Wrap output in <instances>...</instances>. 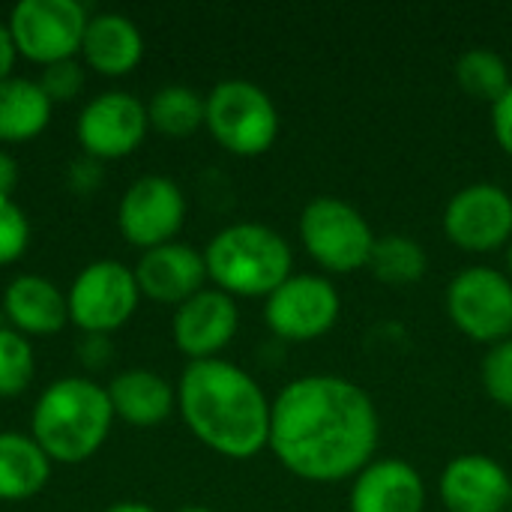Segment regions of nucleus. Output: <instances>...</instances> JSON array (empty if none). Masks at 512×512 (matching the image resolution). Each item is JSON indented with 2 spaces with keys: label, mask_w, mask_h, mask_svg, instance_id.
Returning <instances> with one entry per match:
<instances>
[{
  "label": "nucleus",
  "mask_w": 512,
  "mask_h": 512,
  "mask_svg": "<svg viewBox=\"0 0 512 512\" xmlns=\"http://www.w3.org/2000/svg\"><path fill=\"white\" fill-rule=\"evenodd\" d=\"M507 276L512 279V240H510V246H507Z\"/></svg>",
  "instance_id": "c9c22d12"
},
{
  "label": "nucleus",
  "mask_w": 512,
  "mask_h": 512,
  "mask_svg": "<svg viewBox=\"0 0 512 512\" xmlns=\"http://www.w3.org/2000/svg\"><path fill=\"white\" fill-rule=\"evenodd\" d=\"M150 129L147 105L123 90H108L78 114V144L90 159H120L141 147Z\"/></svg>",
  "instance_id": "ddd939ff"
},
{
  "label": "nucleus",
  "mask_w": 512,
  "mask_h": 512,
  "mask_svg": "<svg viewBox=\"0 0 512 512\" xmlns=\"http://www.w3.org/2000/svg\"><path fill=\"white\" fill-rule=\"evenodd\" d=\"M135 282L144 297L156 303L180 306L198 291H204V282H207L204 252L177 240L147 249L135 267Z\"/></svg>",
  "instance_id": "dca6fc26"
},
{
  "label": "nucleus",
  "mask_w": 512,
  "mask_h": 512,
  "mask_svg": "<svg viewBox=\"0 0 512 512\" xmlns=\"http://www.w3.org/2000/svg\"><path fill=\"white\" fill-rule=\"evenodd\" d=\"M300 243L327 273H357L369 267L375 231L369 219L345 198L318 195L300 213Z\"/></svg>",
  "instance_id": "423d86ee"
},
{
  "label": "nucleus",
  "mask_w": 512,
  "mask_h": 512,
  "mask_svg": "<svg viewBox=\"0 0 512 512\" xmlns=\"http://www.w3.org/2000/svg\"><path fill=\"white\" fill-rule=\"evenodd\" d=\"M351 512H426V483L405 459H372L354 477Z\"/></svg>",
  "instance_id": "f3484780"
},
{
  "label": "nucleus",
  "mask_w": 512,
  "mask_h": 512,
  "mask_svg": "<svg viewBox=\"0 0 512 512\" xmlns=\"http://www.w3.org/2000/svg\"><path fill=\"white\" fill-rule=\"evenodd\" d=\"M90 12L78 0H21L9 12L15 51L33 63L51 66L81 51Z\"/></svg>",
  "instance_id": "6e6552de"
},
{
  "label": "nucleus",
  "mask_w": 512,
  "mask_h": 512,
  "mask_svg": "<svg viewBox=\"0 0 512 512\" xmlns=\"http://www.w3.org/2000/svg\"><path fill=\"white\" fill-rule=\"evenodd\" d=\"M114 408L108 390L90 378H60L45 387L33 414L30 438L51 462L81 465L108 438Z\"/></svg>",
  "instance_id": "7ed1b4c3"
},
{
  "label": "nucleus",
  "mask_w": 512,
  "mask_h": 512,
  "mask_svg": "<svg viewBox=\"0 0 512 512\" xmlns=\"http://www.w3.org/2000/svg\"><path fill=\"white\" fill-rule=\"evenodd\" d=\"M207 279L228 297H270L294 264L291 243L261 222H234L204 249Z\"/></svg>",
  "instance_id": "20e7f679"
},
{
  "label": "nucleus",
  "mask_w": 512,
  "mask_h": 512,
  "mask_svg": "<svg viewBox=\"0 0 512 512\" xmlns=\"http://www.w3.org/2000/svg\"><path fill=\"white\" fill-rule=\"evenodd\" d=\"M105 512H156V510H153V507H147V504H138V501H123V504L108 507Z\"/></svg>",
  "instance_id": "f704fd0d"
},
{
  "label": "nucleus",
  "mask_w": 512,
  "mask_h": 512,
  "mask_svg": "<svg viewBox=\"0 0 512 512\" xmlns=\"http://www.w3.org/2000/svg\"><path fill=\"white\" fill-rule=\"evenodd\" d=\"M378 441L375 399L351 378L303 375L273 399L267 447L297 480H354L375 459Z\"/></svg>",
  "instance_id": "f257e3e1"
},
{
  "label": "nucleus",
  "mask_w": 512,
  "mask_h": 512,
  "mask_svg": "<svg viewBox=\"0 0 512 512\" xmlns=\"http://www.w3.org/2000/svg\"><path fill=\"white\" fill-rule=\"evenodd\" d=\"M177 408L189 432L219 456L252 459L267 447L270 408L261 384L228 360H195L177 384Z\"/></svg>",
  "instance_id": "f03ea898"
},
{
  "label": "nucleus",
  "mask_w": 512,
  "mask_h": 512,
  "mask_svg": "<svg viewBox=\"0 0 512 512\" xmlns=\"http://www.w3.org/2000/svg\"><path fill=\"white\" fill-rule=\"evenodd\" d=\"M453 72H456L459 87L468 96H474L480 102H489V105H495L512 84L510 63L495 48H486V45L465 48L459 54Z\"/></svg>",
  "instance_id": "393cba45"
},
{
  "label": "nucleus",
  "mask_w": 512,
  "mask_h": 512,
  "mask_svg": "<svg viewBox=\"0 0 512 512\" xmlns=\"http://www.w3.org/2000/svg\"><path fill=\"white\" fill-rule=\"evenodd\" d=\"M51 120V99L39 81L9 75L0 81V141H30Z\"/></svg>",
  "instance_id": "4be33fe9"
},
{
  "label": "nucleus",
  "mask_w": 512,
  "mask_h": 512,
  "mask_svg": "<svg viewBox=\"0 0 512 512\" xmlns=\"http://www.w3.org/2000/svg\"><path fill=\"white\" fill-rule=\"evenodd\" d=\"M108 399L114 408V417L132 423V426H159L171 417L177 408V390L150 369H129L120 372L108 387Z\"/></svg>",
  "instance_id": "aec40b11"
},
{
  "label": "nucleus",
  "mask_w": 512,
  "mask_h": 512,
  "mask_svg": "<svg viewBox=\"0 0 512 512\" xmlns=\"http://www.w3.org/2000/svg\"><path fill=\"white\" fill-rule=\"evenodd\" d=\"M81 54L84 63L93 66V72H102L108 78L129 75L144 57V39L132 18L120 12H99L87 21Z\"/></svg>",
  "instance_id": "6ab92c4d"
},
{
  "label": "nucleus",
  "mask_w": 512,
  "mask_h": 512,
  "mask_svg": "<svg viewBox=\"0 0 512 512\" xmlns=\"http://www.w3.org/2000/svg\"><path fill=\"white\" fill-rule=\"evenodd\" d=\"M447 315L474 342L498 345L512 339V279L507 270L474 264L447 285Z\"/></svg>",
  "instance_id": "0eeeda50"
},
{
  "label": "nucleus",
  "mask_w": 512,
  "mask_h": 512,
  "mask_svg": "<svg viewBox=\"0 0 512 512\" xmlns=\"http://www.w3.org/2000/svg\"><path fill=\"white\" fill-rule=\"evenodd\" d=\"M3 312L21 336H54L69 321L66 294L51 279L36 273H24L9 282Z\"/></svg>",
  "instance_id": "a211bd4d"
},
{
  "label": "nucleus",
  "mask_w": 512,
  "mask_h": 512,
  "mask_svg": "<svg viewBox=\"0 0 512 512\" xmlns=\"http://www.w3.org/2000/svg\"><path fill=\"white\" fill-rule=\"evenodd\" d=\"M177 512H213V510H207V507H183V510H177Z\"/></svg>",
  "instance_id": "e433bc0d"
},
{
  "label": "nucleus",
  "mask_w": 512,
  "mask_h": 512,
  "mask_svg": "<svg viewBox=\"0 0 512 512\" xmlns=\"http://www.w3.org/2000/svg\"><path fill=\"white\" fill-rule=\"evenodd\" d=\"M492 132H495V141L501 144V150L512 156V84L492 105Z\"/></svg>",
  "instance_id": "7c9ffc66"
},
{
  "label": "nucleus",
  "mask_w": 512,
  "mask_h": 512,
  "mask_svg": "<svg viewBox=\"0 0 512 512\" xmlns=\"http://www.w3.org/2000/svg\"><path fill=\"white\" fill-rule=\"evenodd\" d=\"M237 327V303L219 288H204L186 303H180L171 321L174 345L189 357V363L219 357V351L228 348L237 336Z\"/></svg>",
  "instance_id": "4468645a"
},
{
  "label": "nucleus",
  "mask_w": 512,
  "mask_h": 512,
  "mask_svg": "<svg viewBox=\"0 0 512 512\" xmlns=\"http://www.w3.org/2000/svg\"><path fill=\"white\" fill-rule=\"evenodd\" d=\"M186 222V195L165 174L138 177L120 198L117 228L138 249L171 243Z\"/></svg>",
  "instance_id": "f8f14e48"
},
{
  "label": "nucleus",
  "mask_w": 512,
  "mask_h": 512,
  "mask_svg": "<svg viewBox=\"0 0 512 512\" xmlns=\"http://www.w3.org/2000/svg\"><path fill=\"white\" fill-rule=\"evenodd\" d=\"M204 111L207 102L198 90L186 84H168L153 93L147 102V120L156 132L171 135V138H186L195 129L204 126Z\"/></svg>",
  "instance_id": "b1692460"
},
{
  "label": "nucleus",
  "mask_w": 512,
  "mask_h": 512,
  "mask_svg": "<svg viewBox=\"0 0 512 512\" xmlns=\"http://www.w3.org/2000/svg\"><path fill=\"white\" fill-rule=\"evenodd\" d=\"M78 357L84 366L90 369H99L111 360V339L102 336V333H84L81 345H78Z\"/></svg>",
  "instance_id": "2f4dec72"
},
{
  "label": "nucleus",
  "mask_w": 512,
  "mask_h": 512,
  "mask_svg": "<svg viewBox=\"0 0 512 512\" xmlns=\"http://www.w3.org/2000/svg\"><path fill=\"white\" fill-rule=\"evenodd\" d=\"M480 384L495 405L512 411V339L489 345L480 363Z\"/></svg>",
  "instance_id": "bb28decb"
},
{
  "label": "nucleus",
  "mask_w": 512,
  "mask_h": 512,
  "mask_svg": "<svg viewBox=\"0 0 512 512\" xmlns=\"http://www.w3.org/2000/svg\"><path fill=\"white\" fill-rule=\"evenodd\" d=\"M18 186V162L0 150V198H12V189Z\"/></svg>",
  "instance_id": "72a5a7b5"
},
{
  "label": "nucleus",
  "mask_w": 512,
  "mask_h": 512,
  "mask_svg": "<svg viewBox=\"0 0 512 512\" xmlns=\"http://www.w3.org/2000/svg\"><path fill=\"white\" fill-rule=\"evenodd\" d=\"M441 501L450 512H507L512 477L501 462L483 453H465L441 471Z\"/></svg>",
  "instance_id": "2eb2a0df"
},
{
  "label": "nucleus",
  "mask_w": 512,
  "mask_h": 512,
  "mask_svg": "<svg viewBox=\"0 0 512 512\" xmlns=\"http://www.w3.org/2000/svg\"><path fill=\"white\" fill-rule=\"evenodd\" d=\"M33 372L36 366L30 342L12 327H0V399L21 396L30 387Z\"/></svg>",
  "instance_id": "a878e982"
},
{
  "label": "nucleus",
  "mask_w": 512,
  "mask_h": 512,
  "mask_svg": "<svg viewBox=\"0 0 512 512\" xmlns=\"http://www.w3.org/2000/svg\"><path fill=\"white\" fill-rule=\"evenodd\" d=\"M39 87L45 90V96L54 102H72L81 90H84V66L78 60H60L45 66Z\"/></svg>",
  "instance_id": "c85d7f7f"
},
{
  "label": "nucleus",
  "mask_w": 512,
  "mask_h": 512,
  "mask_svg": "<svg viewBox=\"0 0 512 512\" xmlns=\"http://www.w3.org/2000/svg\"><path fill=\"white\" fill-rule=\"evenodd\" d=\"M141 291L135 270L120 261L102 258L87 264L69 288V321L84 333H114L138 309Z\"/></svg>",
  "instance_id": "9d476101"
},
{
  "label": "nucleus",
  "mask_w": 512,
  "mask_h": 512,
  "mask_svg": "<svg viewBox=\"0 0 512 512\" xmlns=\"http://www.w3.org/2000/svg\"><path fill=\"white\" fill-rule=\"evenodd\" d=\"M342 315V294L324 273H291L267 300L264 321L285 342H315Z\"/></svg>",
  "instance_id": "1a4fd4ad"
},
{
  "label": "nucleus",
  "mask_w": 512,
  "mask_h": 512,
  "mask_svg": "<svg viewBox=\"0 0 512 512\" xmlns=\"http://www.w3.org/2000/svg\"><path fill=\"white\" fill-rule=\"evenodd\" d=\"M30 243V222L12 198H0V267L15 264Z\"/></svg>",
  "instance_id": "cd10ccee"
},
{
  "label": "nucleus",
  "mask_w": 512,
  "mask_h": 512,
  "mask_svg": "<svg viewBox=\"0 0 512 512\" xmlns=\"http://www.w3.org/2000/svg\"><path fill=\"white\" fill-rule=\"evenodd\" d=\"M51 459L30 435L0 432V501H24L45 489Z\"/></svg>",
  "instance_id": "412c9836"
},
{
  "label": "nucleus",
  "mask_w": 512,
  "mask_h": 512,
  "mask_svg": "<svg viewBox=\"0 0 512 512\" xmlns=\"http://www.w3.org/2000/svg\"><path fill=\"white\" fill-rule=\"evenodd\" d=\"M15 57H18V51H15V42H12L9 24H3V21H0V81H6V78H9V72H12V66H15Z\"/></svg>",
  "instance_id": "473e14b6"
},
{
  "label": "nucleus",
  "mask_w": 512,
  "mask_h": 512,
  "mask_svg": "<svg viewBox=\"0 0 512 512\" xmlns=\"http://www.w3.org/2000/svg\"><path fill=\"white\" fill-rule=\"evenodd\" d=\"M507 512H512V504H510V510H507Z\"/></svg>",
  "instance_id": "4c0bfd02"
},
{
  "label": "nucleus",
  "mask_w": 512,
  "mask_h": 512,
  "mask_svg": "<svg viewBox=\"0 0 512 512\" xmlns=\"http://www.w3.org/2000/svg\"><path fill=\"white\" fill-rule=\"evenodd\" d=\"M369 270L378 282L390 288H408L420 282L429 270V255L426 249L408 237V234H384L375 240Z\"/></svg>",
  "instance_id": "5701e85b"
},
{
  "label": "nucleus",
  "mask_w": 512,
  "mask_h": 512,
  "mask_svg": "<svg viewBox=\"0 0 512 512\" xmlns=\"http://www.w3.org/2000/svg\"><path fill=\"white\" fill-rule=\"evenodd\" d=\"M444 234L453 246L483 255L512 240V195L501 183H468L444 207Z\"/></svg>",
  "instance_id": "9b49d317"
},
{
  "label": "nucleus",
  "mask_w": 512,
  "mask_h": 512,
  "mask_svg": "<svg viewBox=\"0 0 512 512\" xmlns=\"http://www.w3.org/2000/svg\"><path fill=\"white\" fill-rule=\"evenodd\" d=\"M69 186L78 192V195H90V192H96L99 189V183H102V165H99V159H90V156H81L78 162H72V168H69Z\"/></svg>",
  "instance_id": "c756f323"
},
{
  "label": "nucleus",
  "mask_w": 512,
  "mask_h": 512,
  "mask_svg": "<svg viewBox=\"0 0 512 512\" xmlns=\"http://www.w3.org/2000/svg\"><path fill=\"white\" fill-rule=\"evenodd\" d=\"M204 102V126L222 150L234 156H261L276 144L279 111L264 87L246 78H225Z\"/></svg>",
  "instance_id": "39448f33"
}]
</instances>
